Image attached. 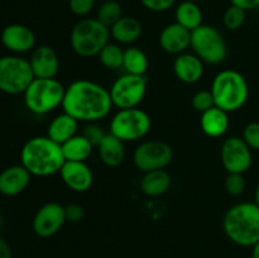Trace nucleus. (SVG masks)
<instances>
[{"mask_svg":"<svg viewBox=\"0 0 259 258\" xmlns=\"http://www.w3.org/2000/svg\"><path fill=\"white\" fill-rule=\"evenodd\" d=\"M113 103L108 89L90 80H76L66 88L62 109L77 121L96 123L109 115Z\"/></svg>","mask_w":259,"mask_h":258,"instance_id":"f257e3e1","label":"nucleus"},{"mask_svg":"<svg viewBox=\"0 0 259 258\" xmlns=\"http://www.w3.org/2000/svg\"><path fill=\"white\" fill-rule=\"evenodd\" d=\"M20 162L32 176L47 177L58 174L65 163L61 144L46 137H33L20 151Z\"/></svg>","mask_w":259,"mask_h":258,"instance_id":"f03ea898","label":"nucleus"},{"mask_svg":"<svg viewBox=\"0 0 259 258\" xmlns=\"http://www.w3.org/2000/svg\"><path fill=\"white\" fill-rule=\"evenodd\" d=\"M223 228L227 237L240 247L259 242V206L255 202H239L225 212Z\"/></svg>","mask_w":259,"mask_h":258,"instance_id":"7ed1b4c3","label":"nucleus"},{"mask_svg":"<svg viewBox=\"0 0 259 258\" xmlns=\"http://www.w3.org/2000/svg\"><path fill=\"white\" fill-rule=\"evenodd\" d=\"M211 95L215 106L227 113H233L245 105L249 96V86L240 72L223 70L217 73L211 82Z\"/></svg>","mask_w":259,"mask_h":258,"instance_id":"20e7f679","label":"nucleus"},{"mask_svg":"<svg viewBox=\"0 0 259 258\" xmlns=\"http://www.w3.org/2000/svg\"><path fill=\"white\" fill-rule=\"evenodd\" d=\"M110 29L96 18H83L75 24L70 42L73 52L81 57L98 56L109 43Z\"/></svg>","mask_w":259,"mask_h":258,"instance_id":"39448f33","label":"nucleus"},{"mask_svg":"<svg viewBox=\"0 0 259 258\" xmlns=\"http://www.w3.org/2000/svg\"><path fill=\"white\" fill-rule=\"evenodd\" d=\"M66 88L57 78H34L24 91V104L37 115L51 113L62 106Z\"/></svg>","mask_w":259,"mask_h":258,"instance_id":"423d86ee","label":"nucleus"},{"mask_svg":"<svg viewBox=\"0 0 259 258\" xmlns=\"http://www.w3.org/2000/svg\"><path fill=\"white\" fill-rule=\"evenodd\" d=\"M190 47L202 62L209 65H219L228 56L224 35L212 25L202 24L192 30Z\"/></svg>","mask_w":259,"mask_h":258,"instance_id":"0eeeda50","label":"nucleus"},{"mask_svg":"<svg viewBox=\"0 0 259 258\" xmlns=\"http://www.w3.org/2000/svg\"><path fill=\"white\" fill-rule=\"evenodd\" d=\"M151 116L142 109H119L118 113L111 118L109 133L125 143L146 137L151 131Z\"/></svg>","mask_w":259,"mask_h":258,"instance_id":"6e6552de","label":"nucleus"},{"mask_svg":"<svg viewBox=\"0 0 259 258\" xmlns=\"http://www.w3.org/2000/svg\"><path fill=\"white\" fill-rule=\"evenodd\" d=\"M33 80L29 61L19 56L0 57V91L9 95L24 94Z\"/></svg>","mask_w":259,"mask_h":258,"instance_id":"1a4fd4ad","label":"nucleus"},{"mask_svg":"<svg viewBox=\"0 0 259 258\" xmlns=\"http://www.w3.org/2000/svg\"><path fill=\"white\" fill-rule=\"evenodd\" d=\"M147 85L148 81L146 76L131 73L121 75L114 81L109 90L113 106L118 109L138 108L147 94Z\"/></svg>","mask_w":259,"mask_h":258,"instance_id":"9d476101","label":"nucleus"},{"mask_svg":"<svg viewBox=\"0 0 259 258\" xmlns=\"http://www.w3.org/2000/svg\"><path fill=\"white\" fill-rule=\"evenodd\" d=\"M174 159V149L162 141H147L139 144L133 153V161L139 171L164 169Z\"/></svg>","mask_w":259,"mask_h":258,"instance_id":"9b49d317","label":"nucleus"},{"mask_svg":"<svg viewBox=\"0 0 259 258\" xmlns=\"http://www.w3.org/2000/svg\"><path fill=\"white\" fill-rule=\"evenodd\" d=\"M222 163L228 174H244L252 166V149L240 137H229L222 144Z\"/></svg>","mask_w":259,"mask_h":258,"instance_id":"f8f14e48","label":"nucleus"},{"mask_svg":"<svg viewBox=\"0 0 259 258\" xmlns=\"http://www.w3.org/2000/svg\"><path fill=\"white\" fill-rule=\"evenodd\" d=\"M66 220L65 206L58 202L42 205L33 218V230L40 238H51L57 234Z\"/></svg>","mask_w":259,"mask_h":258,"instance_id":"ddd939ff","label":"nucleus"},{"mask_svg":"<svg viewBox=\"0 0 259 258\" xmlns=\"http://www.w3.org/2000/svg\"><path fill=\"white\" fill-rule=\"evenodd\" d=\"M60 175L63 184L75 192H85L93 186L94 175L86 162L66 161Z\"/></svg>","mask_w":259,"mask_h":258,"instance_id":"4468645a","label":"nucleus"},{"mask_svg":"<svg viewBox=\"0 0 259 258\" xmlns=\"http://www.w3.org/2000/svg\"><path fill=\"white\" fill-rule=\"evenodd\" d=\"M2 43L10 52L25 53L34 48L35 35L27 25L14 23L3 29Z\"/></svg>","mask_w":259,"mask_h":258,"instance_id":"2eb2a0df","label":"nucleus"},{"mask_svg":"<svg viewBox=\"0 0 259 258\" xmlns=\"http://www.w3.org/2000/svg\"><path fill=\"white\" fill-rule=\"evenodd\" d=\"M28 61L34 78H55L60 68L57 53L50 46H39L34 48Z\"/></svg>","mask_w":259,"mask_h":258,"instance_id":"dca6fc26","label":"nucleus"},{"mask_svg":"<svg viewBox=\"0 0 259 258\" xmlns=\"http://www.w3.org/2000/svg\"><path fill=\"white\" fill-rule=\"evenodd\" d=\"M159 45L164 52L179 56L186 52L191 45V32L179 23H171L162 29L159 34Z\"/></svg>","mask_w":259,"mask_h":258,"instance_id":"f3484780","label":"nucleus"},{"mask_svg":"<svg viewBox=\"0 0 259 258\" xmlns=\"http://www.w3.org/2000/svg\"><path fill=\"white\" fill-rule=\"evenodd\" d=\"M32 175L23 164H15L0 172V194L17 196L28 187Z\"/></svg>","mask_w":259,"mask_h":258,"instance_id":"a211bd4d","label":"nucleus"},{"mask_svg":"<svg viewBox=\"0 0 259 258\" xmlns=\"http://www.w3.org/2000/svg\"><path fill=\"white\" fill-rule=\"evenodd\" d=\"M174 71L181 82L196 83L204 75V62L195 53L184 52L175 58Z\"/></svg>","mask_w":259,"mask_h":258,"instance_id":"6ab92c4d","label":"nucleus"},{"mask_svg":"<svg viewBox=\"0 0 259 258\" xmlns=\"http://www.w3.org/2000/svg\"><path fill=\"white\" fill-rule=\"evenodd\" d=\"M229 113L224 111L218 106H212L209 110L201 113L200 126L201 131L211 138H219L228 132L230 125Z\"/></svg>","mask_w":259,"mask_h":258,"instance_id":"aec40b11","label":"nucleus"},{"mask_svg":"<svg viewBox=\"0 0 259 258\" xmlns=\"http://www.w3.org/2000/svg\"><path fill=\"white\" fill-rule=\"evenodd\" d=\"M96 148H98L101 162L108 167H118L125 159L124 142L111 133L106 134L105 138Z\"/></svg>","mask_w":259,"mask_h":258,"instance_id":"412c9836","label":"nucleus"},{"mask_svg":"<svg viewBox=\"0 0 259 258\" xmlns=\"http://www.w3.org/2000/svg\"><path fill=\"white\" fill-rule=\"evenodd\" d=\"M78 128V121L73 116L68 115L63 111L60 115L55 116L51 120L47 128V137L55 141L56 143L63 144L68 139L76 136Z\"/></svg>","mask_w":259,"mask_h":258,"instance_id":"4be33fe9","label":"nucleus"},{"mask_svg":"<svg viewBox=\"0 0 259 258\" xmlns=\"http://www.w3.org/2000/svg\"><path fill=\"white\" fill-rule=\"evenodd\" d=\"M142 192L149 197H157L166 194L171 187V176L166 169L144 172L141 180Z\"/></svg>","mask_w":259,"mask_h":258,"instance_id":"5701e85b","label":"nucleus"},{"mask_svg":"<svg viewBox=\"0 0 259 258\" xmlns=\"http://www.w3.org/2000/svg\"><path fill=\"white\" fill-rule=\"evenodd\" d=\"M142 23L134 17H121L110 28V35L120 45H131L142 35Z\"/></svg>","mask_w":259,"mask_h":258,"instance_id":"b1692460","label":"nucleus"},{"mask_svg":"<svg viewBox=\"0 0 259 258\" xmlns=\"http://www.w3.org/2000/svg\"><path fill=\"white\" fill-rule=\"evenodd\" d=\"M65 161L85 162L93 153L94 146L82 134H76L63 144H61Z\"/></svg>","mask_w":259,"mask_h":258,"instance_id":"393cba45","label":"nucleus"},{"mask_svg":"<svg viewBox=\"0 0 259 258\" xmlns=\"http://www.w3.org/2000/svg\"><path fill=\"white\" fill-rule=\"evenodd\" d=\"M175 18H176V23H179L180 25L192 32L196 28H199L200 25H202L204 14H202L201 8L197 5V3L182 0L177 5Z\"/></svg>","mask_w":259,"mask_h":258,"instance_id":"a878e982","label":"nucleus"},{"mask_svg":"<svg viewBox=\"0 0 259 258\" xmlns=\"http://www.w3.org/2000/svg\"><path fill=\"white\" fill-rule=\"evenodd\" d=\"M148 67V57L141 48L129 47L124 50L123 68L125 70V73L146 76Z\"/></svg>","mask_w":259,"mask_h":258,"instance_id":"bb28decb","label":"nucleus"},{"mask_svg":"<svg viewBox=\"0 0 259 258\" xmlns=\"http://www.w3.org/2000/svg\"><path fill=\"white\" fill-rule=\"evenodd\" d=\"M123 17V8L116 0H106L101 3L96 13V19L110 29Z\"/></svg>","mask_w":259,"mask_h":258,"instance_id":"cd10ccee","label":"nucleus"},{"mask_svg":"<svg viewBox=\"0 0 259 258\" xmlns=\"http://www.w3.org/2000/svg\"><path fill=\"white\" fill-rule=\"evenodd\" d=\"M98 57L104 67L109 68V70H118V68L123 67L124 50H121L120 46L116 43L109 42L100 51Z\"/></svg>","mask_w":259,"mask_h":258,"instance_id":"c85d7f7f","label":"nucleus"},{"mask_svg":"<svg viewBox=\"0 0 259 258\" xmlns=\"http://www.w3.org/2000/svg\"><path fill=\"white\" fill-rule=\"evenodd\" d=\"M245 22V10L235 5H230L223 15V24L228 30H238Z\"/></svg>","mask_w":259,"mask_h":258,"instance_id":"c756f323","label":"nucleus"},{"mask_svg":"<svg viewBox=\"0 0 259 258\" xmlns=\"http://www.w3.org/2000/svg\"><path fill=\"white\" fill-rule=\"evenodd\" d=\"M247 181L243 174H228L225 179V190L232 196H239L245 191Z\"/></svg>","mask_w":259,"mask_h":258,"instance_id":"7c9ffc66","label":"nucleus"},{"mask_svg":"<svg viewBox=\"0 0 259 258\" xmlns=\"http://www.w3.org/2000/svg\"><path fill=\"white\" fill-rule=\"evenodd\" d=\"M191 104L194 106L195 110L200 111V113H204V111L209 110L212 106H215L214 98L211 95V91L210 90H200L192 96Z\"/></svg>","mask_w":259,"mask_h":258,"instance_id":"2f4dec72","label":"nucleus"},{"mask_svg":"<svg viewBox=\"0 0 259 258\" xmlns=\"http://www.w3.org/2000/svg\"><path fill=\"white\" fill-rule=\"evenodd\" d=\"M243 139L250 149L259 151V121H253L245 125L243 131Z\"/></svg>","mask_w":259,"mask_h":258,"instance_id":"473e14b6","label":"nucleus"},{"mask_svg":"<svg viewBox=\"0 0 259 258\" xmlns=\"http://www.w3.org/2000/svg\"><path fill=\"white\" fill-rule=\"evenodd\" d=\"M106 134L108 133H105L104 129L96 123H89L82 132V136L86 137L94 147H98L101 143V141L105 138Z\"/></svg>","mask_w":259,"mask_h":258,"instance_id":"72a5a7b5","label":"nucleus"},{"mask_svg":"<svg viewBox=\"0 0 259 258\" xmlns=\"http://www.w3.org/2000/svg\"><path fill=\"white\" fill-rule=\"evenodd\" d=\"M96 0H68L70 10L77 17H85L93 10Z\"/></svg>","mask_w":259,"mask_h":258,"instance_id":"f704fd0d","label":"nucleus"},{"mask_svg":"<svg viewBox=\"0 0 259 258\" xmlns=\"http://www.w3.org/2000/svg\"><path fill=\"white\" fill-rule=\"evenodd\" d=\"M139 2L146 9L151 10V12L162 13L174 7L176 0H139Z\"/></svg>","mask_w":259,"mask_h":258,"instance_id":"c9c22d12","label":"nucleus"},{"mask_svg":"<svg viewBox=\"0 0 259 258\" xmlns=\"http://www.w3.org/2000/svg\"><path fill=\"white\" fill-rule=\"evenodd\" d=\"M66 220L71 223H78L85 217V210L78 204H70L65 206Z\"/></svg>","mask_w":259,"mask_h":258,"instance_id":"e433bc0d","label":"nucleus"},{"mask_svg":"<svg viewBox=\"0 0 259 258\" xmlns=\"http://www.w3.org/2000/svg\"><path fill=\"white\" fill-rule=\"evenodd\" d=\"M230 3L233 5H235V7L242 8L245 12L247 10L257 9V7L259 5V0H230Z\"/></svg>","mask_w":259,"mask_h":258,"instance_id":"4c0bfd02","label":"nucleus"},{"mask_svg":"<svg viewBox=\"0 0 259 258\" xmlns=\"http://www.w3.org/2000/svg\"><path fill=\"white\" fill-rule=\"evenodd\" d=\"M0 258H12V249L4 238L0 237Z\"/></svg>","mask_w":259,"mask_h":258,"instance_id":"58836bf2","label":"nucleus"},{"mask_svg":"<svg viewBox=\"0 0 259 258\" xmlns=\"http://www.w3.org/2000/svg\"><path fill=\"white\" fill-rule=\"evenodd\" d=\"M252 258H259V242L252 247Z\"/></svg>","mask_w":259,"mask_h":258,"instance_id":"ea45409f","label":"nucleus"},{"mask_svg":"<svg viewBox=\"0 0 259 258\" xmlns=\"http://www.w3.org/2000/svg\"><path fill=\"white\" fill-rule=\"evenodd\" d=\"M254 202L259 206V184L255 187V192H254Z\"/></svg>","mask_w":259,"mask_h":258,"instance_id":"a19ab883","label":"nucleus"},{"mask_svg":"<svg viewBox=\"0 0 259 258\" xmlns=\"http://www.w3.org/2000/svg\"><path fill=\"white\" fill-rule=\"evenodd\" d=\"M2 227H3V218H2V214H0V230H2Z\"/></svg>","mask_w":259,"mask_h":258,"instance_id":"79ce46f5","label":"nucleus"},{"mask_svg":"<svg viewBox=\"0 0 259 258\" xmlns=\"http://www.w3.org/2000/svg\"><path fill=\"white\" fill-rule=\"evenodd\" d=\"M185 2H194V3H197V2H200V0H185Z\"/></svg>","mask_w":259,"mask_h":258,"instance_id":"37998d69","label":"nucleus"},{"mask_svg":"<svg viewBox=\"0 0 259 258\" xmlns=\"http://www.w3.org/2000/svg\"><path fill=\"white\" fill-rule=\"evenodd\" d=\"M257 10H258V13H259V5L257 7Z\"/></svg>","mask_w":259,"mask_h":258,"instance_id":"c03bdc74","label":"nucleus"},{"mask_svg":"<svg viewBox=\"0 0 259 258\" xmlns=\"http://www.w3.org/2000/svg\"><path fill=\"white\" fill-rule=\"evenodd\" d=\"M101 2H106V0H101Z\"/></svg>","mask_w":259,"mask_h":258,"instance_id":"a18cd8bd","label":"nucleus"}]
</instances>
